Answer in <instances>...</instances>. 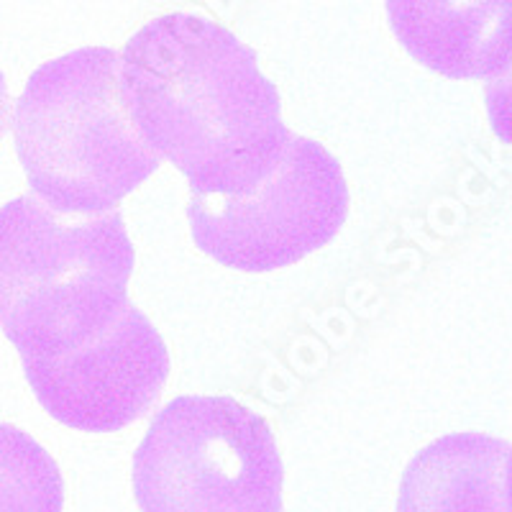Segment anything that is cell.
Masks as SVG:
<instances>
[{"mask_svg":"<svg viewBox=\"0 0 512 512\" xmlns=\"http://www.w3.org/2000/svg\"><path fill=\"white\" fill-rule=\"evenodd\" d=\"M131 474L141 512H282L272 428L233 397L185 395L164 405Z\"/></svg>","mask_w":512,"mask_h":512,"instance_id":"cell-4","label":"cell"},{"mask_svg":"<svg viewBox=\"0 0 512 512\" xmlns=\"http://www.w3.org/2000/svg\"><path fill=\"white\" fill-rule=\"evenodd\" d=\"M512 0H387V18L405 52L451 80L507 72Z\"/></svg>","mask_w":512,"mask_h":512,"instance_id":"cell-7","label":"cell"},{"mask_svg":"<svg viewBox=\"0 0 512 512\" xmlns=\"http://www.w3.org/2000/svg\"><path fill=\"white\" fill-rule=\"evenodd\" d=\"M349 216L344 169L326 146L290 136L262 182L239 195H192L200 251L236 272L290 267L338 236Z\"/></svg>","mask_w":512,"mask_h":512,"instance_id":"cell-5","label":"cell"},{"mask_svg":"<svg viewBox=\"0 0 512 512\" xmlns=\"http://www.w3.org/2000/svg\"><path fill=\"white\" fill-rule=\"evenodd\" d=\"M136 254L118 210L62 216L34 195L0 208V328L29 356L90 344L128 305Z\"/></svg>","mask_w":512,"mask_h":512,"instance_id":"cell-3","label":"cell"},{"mask_svg":"<svg viewBox=\"0 0 512 512\" xmlns=\"http://www.w3.org/2000/svg\"><path fill=\"white\" fill-rule=\"evenodd\" d=\"M21 361L41 408L82 433H116L139 420L169 377L162 336L131 303L90 344Z\"/></svg>","mask_w":512,"mask_h":512,"instance_id":"cell-6","label":"cell"},{"mask_svg":"<svg viewBox=\"0 0 512 512\" xmlns=\"http://www.w3.org/2000/svg\"><path fill=\"white\" fill-rule=\"evenodd\" d=\"M510 461L500 438H438L402 474L397 512H510Z\"/></svg>","mask_w":512,"mask_h":512,"instance_id":"cell-8","label":"cell"},{"mask_svg":"<svg viewBox=\"0 0 512 512\" xmlns=\"http://www.w3.org/2000/svg\"><path fill=\"white\" fill-rule=\"evenodd\" d=\"M57 461L29 433L0 423V512H62Z\"/></svg>","mask_w":512,"mask_h":512,"instance_id":"cell-9","label":"cell"},{"mask_svg":"<svg viewBox=\"0 0 512 512\" xmlns=\"http://www.w3.org/2000/svg\"><path fill=\"white\" fill-rule=\"evenodd\" d=\"M121 85L141 139L192 195H239L282 157L290 131L256 52L213 18L169 13L126 41Z\"/></svg>","mask_w":512,"mask_h":512,"instance_id":"cell-1","label":"cell"},{"mask_svg":"<svg viewBox=\"0 0 512 512\" xmlns=\"http://www.w3.org/2000/svg\"><path fill=\"white\" fill-rule=\"evenodd\" d=\"M6 113H8V90H6V77L0 72V136L6 128Z\"/></svg>","mask_w":512,"mask_h":512,"instance_id":"cell-10","label":"cell"},{"mask_svg":"<svg viewBox=\"0 0 512 512\" xmlns=\"http://www.w3.org/2000/svg\"><path fill=\"white\" fill-rule=\"evenodd\" d=\"M13 139L34 198L62 216L111 213L162 162L128 113L108 47L41 64L13 108Z\"/></svg>","mask_w":512,"mask_h":512,"instance_id":"cell-2","label":"cell"}]
</instances>
